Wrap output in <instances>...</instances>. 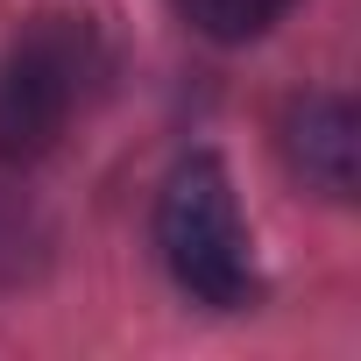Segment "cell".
Segmentation results:
<instances>
[{
    "label": "cell",
    "instance_id": "6da1fadb",
    "mask_svg": "<svg viewBox=\"0 0 361 361\" xmlns=\"http://www.w3.org/2000/svg\"><path fill=\"white\" fill-rule=\"evenodd\" d=\"M156 255L170 269V283L213 305V312H248L262 298V269H255V234L241 220L234 177L220 156H185L163 192H156Z\"/></svg>",
    "mask_w": 361,
    "mask_h": 361
},
{
    "label": "cell",
    "instance_id": "7a4b0ae2",
    "mask_svg": "<svg viewBox=\"0 0 361 361\" xmlns=\"http://www.w3.org/2000/svg\"><path fill=\"white\" fill-rule=\"evenodd\" d=\"M106 57L92 22L78 15H36L8 50H0V163H43L71 121L85 114Z\"/></svg>",
    "mask_w": 361,
    "mask_h": 361
},
{
    "label": "cell",
    "instance_id": "3957f363",
    "mask_svg": "<svg viewBox=\"0 0 361 361\" xmlns=\"http://www.w3.org/2000/svg\"><path fill=\"white\" fill-rule=\"evenodd\" d=\"M276 142H283V163L305 192L347 206L354 185H361V114L347 92H298L276 121Z\"/></svg>",
    "mask_w": 361,
    "mask_h": 361
},
{
    "label": "cell",
    "instance_id": "277c9868",
    "mask_svg": "<svg viewBox=\"0 0 361 361\" xmlns=\"http://www.w3.org/2000/svg\"><path fill=\"white\" fill-rule=\"evenodd\" d=\"M170 8L177 15H185L206 43H255V36H269L290 8H298V0H170Z\"/></svg>",
    "mask_w": 361,
    "mask_h": 361
}]
</instances>
